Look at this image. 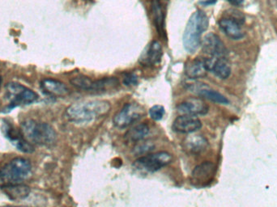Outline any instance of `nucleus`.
I'll use <instances>...</instances> for the list:
<instances>
[{"label":"nucleus","mask_w":277,"mask_h":207,"mask_svg":"<svg viewBox=\"0 0 277 207\" xmlns=\"http://www.w3.org/2000/svg\"><path fill=\"white\" fill-rule=\"evenodd\" d=\"M3 207H26V206H12V205H6V206Z\"/></svg>","instance_id":"nucleus-30"},{"label":"nucleus","mask_w":277,"mask_h":207,"mask_svg":"<svg viewBox=\"0 0 277 207\" xmlns=\"http://www.w3.org/2000/svg\"><path fill=\"white\" fill-rule=\"evenodd\" d=\"M152 12L157 32L161 36H165V15L160 0L152 1Z\"/></svg>","instance_id":"nucleus-21"},{"label":"nucleus","mask_w":277,"mask_h":207,"mask_svg":"<svg viewBox=\"0 0 277 207\" xmlns=\"http://www.w3.org/2000/svg\"><path fill=\"white\" fill-rule=\"evenodd\" d=\"M217 0H205L203 2H202V4H204V5H209V4H213L214 3H216Z\"/></svg>","instance_id":"nucleus-29"},{"label":"nucleus","mask_w":277,"mask_h":207,"mask_svg":"<svg viewBox=\"0 0 277 207\" xmlns=\"http://www.w3.org/2000/svg\"><path fill=\"white\" fill-rule=\"evenodd\" d=\"M1 85H2V78L0 76V86H1Z\"/></svg>","instance_id":"nucleus-31"},{"label":"nucleus","mask_w":277,"mask_h":207,"mask_svg":"<svg viewBox=\"0 0 277 207\" xmlns=\"http://www.w3.org/2000/svg\"><path fill=\"white\" fill-rule=\"evenodd\" d=\"M41 88L46 94L53 97H64L70 93L65 84L54 78H44L41 82Z\"/></svg>","instance_id":"nucleus-15"},{"label":"nucleus","mask_w":277,"mask_h":207,"mask_svg":"<svg viewBox=\"0 0 277 207\" xmlns=\"http://www.w3.org/2000/svg\"><path fill=\"white\" fill-rule=\"evenodd\" d=\"M187 89L191 93H195L199 98L206 99L221 105L229 104V100L225 96L204 84L191 82L187 85Z\"/></svg>","instance_id":"nucleus-9"},{"label":"nucleus","mask_w":277,"mask_h":207,"mask_svg":"<svg viewBox=\"0 0 277 207\" xmlns=\"http://www.w3.org/2000/svg\"><path fill=\"white\" fill-rule=\"evenodd\" d=\"M206 59L207 68L216 76L221 79L229 78L231 74V66L226 57L223 58H207Z\"/></svg>","instance_id":"nucleus-14"},{"label":"nucleus","mask_w":277,"mask_h":207,"mask_svg":"<svg viewBox=\"0 0 277 207\" xmlns=\"http://www.w3.org/2000/svg\"><path fill=\"white\" fill-rule=\"evenodd\" d=\"M244 18L240 16L238 12L237 16L234 13L229 16H225L221 18L219 21V26L226 36L233 40H238L244 36L243 24Z\"/></svg>","instance_id":"nucleus-8"},{"label":"nucleus","mask_w":277,"mask_h":207,"mask_svg":"<svg viewBox=\"0 0 277 207\" xmlns=\"http://www.w3.org/2000/svg\"><path fill=\"white\" fill-rule=\"evenodd\" d=\"M178 112L183 115L203 116L209 113V106L203 99L191 97L180 103L177 107Z\"/></svg>","instance_id":"nucleus-11"},{"label":"nucleus","mask_w":277,"mask_h":207,"mask_svg":"<svg viewBox=\"0 0 277 207\" xmlns=\"http://www.w3.org/2000/svg\"><path fill=\"white\" fill-rule=\"evenodd\" d=\"M149 133V126L145 123H141L127 131L125 134L124 139L129 143H138L145 139Z\"/></svg>","instance_id":"nucleus-20"},{"label":"nucleus","mask_w":277,"mask_h":207,"mask_svg":"<svg viewBox=\"0 0 277 207\" xmlns=\"http://www.w3.org/2000/svg\"><path fill=\"white\" fill-rule=\"evenodd\" d=\"M165 109L162 105H154L149 109L150 117L154 121H161L165 116Z\"/></svg>","instance_id":"nucleus-26"},{"label":"nucleus","mask_w":277,"mask_h":207,"mask_svg":"<svg viewBox=\"0 0 277 207\" xmlns=\"http://www.w3.org/2000/svg\"><path fill=\"white\" fill-rule=\"evenodd\" d=\"M6 136L10 139L12 143L14 144L15 147L18 149L19 151L24 153H32L34 151L32 145L26 139H24L22 134L21 135H19L15 130L12 129V127L6 128Z\"/></svg>","instance_id":"nucleus-19"},{"label":"nucleus","mask_w":277,"mask_h":207,"mask_svg":"<svg viewBox=\"0 0 277 207\" xmlns=\"http://www.w3.org/2000/svg\"><path fill=\"white\" fill-rule=\"evenodd\" d=\"M162 47L161 44L154 40L151 43L148 52H147L146 59L149 64H157L160 63L162 58Z\"/></svg>","instance_id":"nucleus-23"},{"label":"nucleus","mask_w":277,"mask_h":207,"mask_svg":"<svg viewBox=\"0 0 277 207\" xmlns=\"http://www.w3.org/2000/svg\"><path fill=\"white\" fill-rule=\"evenodd\" d=\"M173 157L169 152L160 151L138 158L134 162L133 166L141 171L155 173L169 165Z\"/></svg>","instance_id":"nucleus-6"},{"label":"nucleus","mask_w":277,"mask_h":207,"mask_svg":"<svg viewBox=\"0 0 277 207\" xmlns=\"http://www.w3.org/2000/svg\"><path fill=\"white\" fill-rule=\"evenodd\" d=\"M111 105L103 100L74 103L66 109V117L74 123H89L108 114Z\"/></svg>","instance_id":"nucleus-1"},{"label":"nucleus","mask_w":277,"mask_h":207,"mask_svg":"<svg viewBox=\"0 0 277 207\" xmlns=\"http://www.w3.org/2000/svg\"><path fill=\"white\" fill-rule=\"evenodd\" d=\"M183 147L190 154L199 155L207 150L209 142L202 135H190L183 141Z\"/></svg>","instance_id":"nucleus-17"},{"label":"nucleus","mask_w":277,"mask_h":207,"mask_svg":"<svg viewBox=\"0 0 277 207\" xmlns=\"http://www.w3.org/2000/svg\"><path fill=\"white\" fill-rule=\"evenodd\" d=\"M119 86V80L115 77H107L93 80L92 92H107L108 90L115 89Z\"/></svg>","instance_id":"nucleus-22"},{"label":"nucleus","mask_w":277,"mask_h":207,"mask_svg":"<svg viewBox=\"0 0 277 207\" xmlns=\"http://www.w3.org/2000/svg\"><path fill=\"white\" fill-rule=\"evenodd\" d=\"M209 20L203 11L197 10L189 19L183 35V45L189 53H195L201 45V36L209 27Z\"/></svg>","instance_id":"nucleus-2"},{"label":"nucleus","mask_w":277,"mask_h":207,"mask_svg":"<svg viewBox=\"0 0 277 207\" xmlns=\"http://www.w3.org/2000/svg\"><path fill=\"white\" fill-rule=\"evenodd\" d=\"M185 74L191 79L203 78L209 72L205 59H195L190 60L185 65Z\"/></svg>","instance_id":"nucleus-16"},{"label":"nucleus","mask_w":277,"mask_h":207,"mask_svg":"<svg viewBox=\"0 0 277 207\" xmlns=\"http://www.w3.org/2000/svg\"><path fill=\"white\" fill-rule=\"evenodd\" d=\"M145 115L144 107L136 103H128L113 117L114 125L119 129H125L138 121Z\"/></svg>","instance_id":"nucleus-7"},{"label":"nucleus","mask_w":277,"mask_h":207,"mask_svg":"<svg viewBox=\"0 0 277 207\" xmlns=\"http://www.w3.org/2000/svg\"><path fill=\"white\" fill-rule=\"evenodd\" d=\"M6 97L9 101L4 113H8L16 107L31 105L39 100V96L34 91L18 82H9L6 86Z\"/></svg>","instance_id":"nucleus-5"},{"label":"nucleus","mask_w":277,"mask_h":207,"mask_svg":"<svg viewBox=\"0 0 277 207\" xmlns=\"http://www.w3.org/2000/svg\"><path fill=\"white\" fill-rule=\"evenodd\" d=\"M228 2L230 3L232 5H234V6H239L243 4L244 0H227Z\"/></svg>","instance_id":"nucleus-28"},{"label":"nucleus","mask_w":277,"mask_h":207,"mask_svg":"<svg viewBox=\"0 0 277 207\" xmlns=\"http://www.w3.org/2000/svg\"><path fill=\"white\" fill-rule=\"evenodd\" d=\"M70 82L75 88L84 91L92 90V84H93V80L85 75H78V76L73 77Z\"/></svg>","instance_id":"nucleus-24"},{"label":"nucleus","mask_w":277,"mask_h":207,"mask_svg":"<svg viewBox=\"0 0 277 207\" xmlns=\"http://www.w3.org/2000/svg\"><path fill=\"white\" fill-rule=\"evenodd\" d=\"M154 147V144L152 142H149V141H145L143 143L138 142V144L134 148V152L136 155H143V154L153 151Z\"/></svg>","instance_id":"nucleus-25"},{"label":"nucleus","mask_w":277,"mask_h":207,"mask_svg":"<svg viewBox=\"0 0 277 207\" xmlns=\"http://www.w3.org/2000/svg\"><path fill=\"white\" fill-rule=\"evenodd\" d=\"M21 134L31 144L51 146L57 139L56 132L47 123L28 120L21 124Z\"/></svg>","instance_id":"nucleus-3"},{"label":"nucleus","mask_w":277,"mask_h":207,"mask_svg":"<svg viewBox=\"0 0 277 207\" xmlns=\"http://www.w3.org/2000/svg\"><path fill=\"white\" fill-rule=\"evenodd\" d=\"M1 189L12 201H21L25 199L30 194L31 192V189L28 185L20 183L3 185Z\"/></svg>","instance_id":"nucleus-18"},{"label":"nucleus","mask_w":277,"mask_h":207,"mask_svg":"<svg viewBox=\"0 0 277 207\" xmlns=\"http://www.w3.org/2000/svg\"><path fill=\"white\" fill-rule=\"evenodd\" d=\"M32 165L24 158H15L0 169V185L19 184L30 176Z\"/></svg>","instance_id":"nucleus-4"},{"label":"nucleus","mask_w":277,"mask_h":207,"mask_svg":"<svg viewBox=\"0 0 277 207\" xmlns=\"http://www.w3.org/2000/svg\"><path fill=\"white\" fill-rule=\"evenodd\" d=\"M202 50L212 58H223L227 55V49L219 36L210 32L201 42Z\"/></svg>","instance_id":"nucleus-10"},{"label":"nucleus","mask_w":277,"mask_h":207,"mask_svg":"<svg viewBox=\"0 0 277 207\" xmlns=\"http://www.w3.org/2000/svg\"><path fill=\"white\" fill-rule=\"evenodd\" d=\"M137 82H138V78H137L136 75H135L134 74H126V76L123 78V84L126 86L136 85Z\"/></svg>","instance_id":"nucleus-27"},{"label":"nucleus","mask_w":277,"mask_h":207,"mask_svg":"<svg viewBox=\"0 0 277 207\" xmlns=\"http://www.w3.org/2000/svg\"><path fill=\"white\" fill-rule=\"evenodd\" d=\"M202 127L200 120L195 116L182 115L175 119L173 122L174 131L180 134H193Z\"/></svg>","instance_id":"nucleus-13"},{"label":"nucleus","mask_w":277,"mask_h":207,"mask_svg":"<svg viewBox=\"0 0 277 207\" xmlns=\"http://www.w3.org/2000/svg\"><path fill=\"white\" fill-rule=\"evenodd\" d=\"M217 168L214 163L206 161L198 165L191 173V182L195 185H206L213 181Z\"/></svg>","instance_id":"nucleus-12"}]
</instances>
